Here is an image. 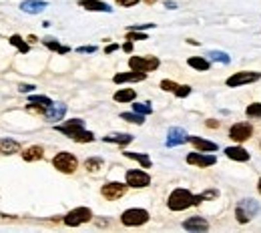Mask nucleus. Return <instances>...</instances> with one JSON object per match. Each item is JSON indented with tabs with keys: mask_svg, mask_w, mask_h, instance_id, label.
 Instances as JSON below:
<instances>
[{
	"mask_svg": "<svg viewBox=\"0 0 261 233\" xmlns=\"http://www.w3.org/2000/svg\"><path fill=\"white\" fill-rule=\"evenodd\" d=\"M225 155L229 159H233V161H239V163H245V161H249V151H245L243 147H227L225 149Z\"/></svg>",
	"mask_w": 261,
	"mask_h": 233,
	"instance_id": "aec40b11",
	"label": "nucleus"
},
{
	"mask_svg": "<svg viewBox=\"0 0 261 233\" xmlns=\"http://www.w3.org/2000/svg\"><path fill=\"white\" fill-rule=\"evenodd\" d=\"M207 56H209V61H215V63H223V65H229L231 63L229 54L227 52H221V50H209Z\"/></svg>",
	"mask_w": 261,
	"mask_h": 233,
	"instance_id": "cd10ccee",
	"label": "nucleus"
},
{
	"mask_svg": "<svg viewBox=\"0 0 261 233\" xmlns=\"http://www.w3.org/2000/svg\"><path fill=\"white\" fill-rule=\"evenodd\" d=\"M177 83H173V81H161V89L163 91H171V93H175L177 91Z\"/></svg>",
	"mask_w": 261,
	"mask_h": 233,
	"instance_id": "4c0bfd02",
	"label": "nucleus"
},
{
	"mask_svg": "<svg viewBox=\"0 0 261 233\" xmlns=\"http://www.w3.org/2000/svg\"><path fill=\"white\" fill-rule=\"evenodd\" d=\"M127 185L135 187V189H145L151 185V175L141 169H130V171H127Z\"/></svg>",
	"mask_w": 261,
	"mask_h": 233,
	"instance_id": "1a4fd4ad",
	"label": "nucleus"
},
{
	"mask_svg": "<svg viewBox=\"0 0 261 233\" xmlns=\"http://www.w3.org/2000/svg\"><path fill=\"white\" fill-rule=\"evenodd\" d=\"M141 0H117V4L119 6H125V8H129V6H135V4H139Z\"/></svg>",
	"mask_w": 261,
	"mask_h": 233,
	"instance_id": "58836bf2",
	"label": "nucleus"
},
{
	"mask_svg": "<svg viewBox=\"0 0 261 233\" xmlns=\"http://www.w3.org/2000/svg\"><path fill=\"white\" fill-rule=\"evenodd\" d=\"M217 195H219V191H215V189H211V191H205V193H201V195H195V205H199L201 201H205V199H215Z\"/></svg>",
	"mask_w": 261,
	"mask_h": 233,
	"instance_id": "f704fd0d",
	"label": "nucleus"
},
{
	"mask_svg": "<svg viewBox=\"0 0 261 233\" xmlns=\"http://www.w3.org/2000/svg\"><path fill=\"white\" fill-rule=\"evenodd\" d=\"M84 167L89 171H98L100 167H103V159L100 157H93V159H86L84 161Z\"/></svg>",
	"mask_w": 261,
	"mask_h": 233,
	"instance_id": "473e14b6",
	"label": "nucleus"
},
{
	"mask_svg": "<svg viewBox=\"0 0 261 233\" xmlns=\"http://www.w3.org/2000/svg\"><path fill=\"white\" fill-rule=\"evenodd\" d=\"M189 143L193 145L195 149L199 151H207V153H213L219 149V145L213 143V141H207V139H201V137H189Z\"/></svg>",
	"mask_w": 261,
	"mask_h": 233,
	"instance_id": "6ab92c4d",
	"label": "nucleus"
},
{
	"mask_svg": "<svg viewBox=\"0 0 261 233\" xmlns=\"http://www.w3.org/2000/svg\"><path fill=\"white\" fill-rule=\"evenodd\" d=\"M65 115H66V105L65 103H52L50 107L45 109V116H47V121H50V123L63 121Z\"/></svg>",
	"mask_w": 261,
	"mask_h": 233,
	"instance_id": "dca6fc26",
	"label": "nucleus"
},
{
	"mask_svg": "<svg viewBox=\"0 0 261 233\" xmlns=\"http://www.w3.org/2000/svg\"><path fill=\"white\" fill-rule=\"evenodd\" d=\"M167 205L171 211H183L187 207L195 205V195L189 191V189H175L169 199H167Z\"/></svg>",
	"mask_w": 261,
	"mask_h": 233,
	"instance_id": "f03ea898",
	"label": "nucleus"
},
{
	"mask_svg": "<svg viewBox=\"0 0 261 233\" xmlns=\"http://www.w3.org/2000/svg\"><path fill=\"white\" fill-rule=\"evenodd\" d=\"M105 143H117V145H129V143H133V135H129V133H111L107 137H103Z\"/></svg>",
	"mask_w": 261,
	"mask_h": 233,
	"instance_id": "5701e85b",
	"label": "nucleus"
},
{
	"mask_svg": "<svg viewBox=\"0 0 261 233\" xmlns=\"http://www.w3.org/2000/svg\"><path fill=\"white\" fill-rule=\"evenodd\" d=\"M10 45H12V47H16V49H18L20 52H28V50H31V47H28L26 42L22 40V36H18V34L10 36Z\"/></svg>",
	"mask_w": 261,
	"mask_h": 233,
	"instance_id": "c756f323",
	"label": "nucleus"
},
{
	"mask_svg": "<svg viewBox=\"0 0 261 233\" xmlns=\"http://www.w3.org/2000/svg\"><path fill=\"white\" fill-rule=\"evenodd\" d=\"M125 157H129V159H135V161H139L145 169H149L151 167V159L147 157V155H143V153H133V151H125Z\"/></svg>",
	"mask_w": 261,
	"mask_h": 233,
	"instance_id": "bb28decb",
	"label": "nucleus"
},
{
	"mask_svg": "<svg viewBox=\"0 0 261 233\" xmlns=\"http://www.w3.org/2000/svg\"><path fill=\"white\" fill-rule=\"evenodd\" d=\"M257 189H259V193H261V179L257 181Z\"/></svg>",
	"mask_w": 261,
	"mask_h": 233,
	"instance_id": "a18cd8bd",
	"label": "nucleus"
},
{
	"mask_svg": "<svg viewBox=\"0 0 261 233\" xmlns=\"http://www.w3.org/2000/svg\"><path fill=\"white\" fill-rule=\"evenodd\" d=\"M47 6L49 4L45 2V0H24V2L20 4V10L26 12V14H40Z\"/></svg>",
	"mask_w": 261,
	"mask_h": 233,
	"instance_id": "f3484780",
	"label": "nucleus"
},
{
	"mask_svg": "<svg viewBox=\"0 0 261 233\" xmlns=\"http://www.w3.org/2000/svg\"><path fill=\"white\" fill-rule=\"evenodd\" d=\"M113 99L117 100V103H130V100H135V99H137V93H135L133 89H121V91L114 93Z\"/></svg>",
	"mask_w": 261,
	"mask_h": 233,
	"instance_id": "b1692460",
	"label": "nucleus"
},
{
	"mask_svg": "<svg viewBox=\"0 0 261 233\" xmlns=\"http://www.w3.org/2000/svg\"><path fill=\"white\" fill-rule=\"evenodd\" d=\"M187 65H189L191 68H195V70H209V67H211V63L207 61V58H203V56H191L189 61H187Z\"/></svg>",
	"mask_w": 261,
	"mask_h": 233,
	"instance_id": "393cba45",
	"label": "nucleus"
},
{
	"mask_svg": "<svg viewBox=\"0 0 261 233\" xmlns=\"http://www.w3.org/2000/svg\"><path fill=\"white\" fill-rule=\"evenodd\" d=\"M251 135H253L251 123H235L233 127L229 129V137L233 139L235 143H245L247 139H251Z\"/></svg>",
	"mask_w": 261,
	"mask_h": 233,
	"instance_id": "9d476101",
	"label": "nucleus"
},
{
	"mask_svg": "<svg viewBox=\"0 0 261 233\" xmlns=\"http://www.w3.org/2000/svg\"><path fill=\"white\" fill-rule=\"evenodd\" d=\"M145 2H149V4H151V2H157V0H145Z\"/></svg>",
	"mask_w": 261,
	"mask_h": 233,
	"instance_id": "49530a36",
	"label": "nucleus"
},
{
	"mask_svg": "<svg viewBox=\"0 0 261 233\" xmlns=\"http://www.w3.org/2000/svg\"><path fill=\"white\" fill-rule=\"evenodd\" d=\"M133 111L135 113H141V115H151L153 113V107H151V103H135L133 105Z\"/></svg>",
	"mask_w": 261,
	"mask_h": 233,
	"instance_id": "72a5a7b5",
	"label": "nucleus"
},
{
	"mask_svg": "<svg viewBox=\"0 0 261 233\" xmlns=\"http://www.w3.org/2000/svg\"><path fill=\"white\" fill-rule=\"evenodd\" d=\"M187 141H189V135H187L185 129H181V127H171V129L167 131V141H165L167 147H177V145H183V143H187Z\"/></svg>",
	"mask_w": 261,
	"mask_h": 233,
	"instance_id": "ddd939ff",
	"label": "nucleus"
},
{
	"mask_svg": "<svg viewBox=\"0 0 261 233\" xmlns=\"http://www.w3.org/2000/svg\"><path fill=\"white\" fill-rule=\"evenodd\" d=\"M259 211H261L259 201L249 199V197L241 199L237 205H235V217H237V221H239V223H247V221H251L253 217L259 215Z\"/></svg>",
	"mask_w": 261,
	"mask_h": 233,
	"instance_id": "7ed1b4c3",
	"label": "nucleus"
},
{
	"mask_svg": "<svg viewBox=\"0 0 261 233\" xmlns=\"http://www.w3.org/2000/svg\"><path fill=\"white\" fill-rule=\"evenodd\" d=\"M56 131H61V133H65L68 139L77 141V143H93L95 141V135L84 129V121H81V119H72V121H66L65 125H56Z\"/></svg>",
	"mask_w": 261,
	"mask_h": 233,
	"instance_id": "f257e3e1",
	"label": "nucleus"
},
{
	"mask_svg": "<svg viewBox=\"0 0 261 233\" xmlns=\"http://www.w3.org/2000/svg\"><path fill=\"white\" fill-rule=\"evenodd\" d=\"M147 79V72H141V70H133L130 68L129 72H119V75H114L113 81L121 84V83H139V81H145Z\"/></svg>",
	"mask_w": 261,
	"mask_h": 233,
	"instance_id": "2eb2a0df",
	"label": "nucleus"
},
{
	"mask_svg": "<svg viewBox=\"0 0 261 233\" xmlns=\"http://www.w3.org/2000/svg\"><path fill=\"white\" fill-rule=\"evenodd\" d=\"M52 165H54V169H59L61 173L70 175V173H75V171H77L79 161H77V157L72 155V153L63 151V153H59V155H54V159H52Z\"/></svg>",
	"mask_w": 261,
	"mask_h": 233,
	"instance_id": "20e7f679",
	"label": "nucleus"
},
{
	"mask_svg": "<svg viewBox=\"0 0 261 233\" xmlns=\"http://www.w3.org/2000/svg\"><path fill=\"white\" fill-rule=\"evenodd\" d=\"M20 151V143L14 139H2L0 141V153L2 155H14Z\"/></svg>",
	"mask_w": 261,
	"mask_h": 233,
	"instance_id": "412c9836",
	"label": "nucleus"
},
{
	"mask_svg": "<svg viewBox=\"0 0 261 233\" xmlns=\"http://www.w3.org/2000/svg\"><path fill=\"white\" fill-rule=\"evenodd\" d=\"M79 6L91 12H113V8L107 2H100V0H79Z\"/></svg>",
	"mask_w": 261,
	"mask_h": 233,
	"instance_id": "a211bd4d",
	"label": "nucleus"
},
{
	"mask_svg": "<svg viewBox=\"0 0 261 233\" xmlns=\"http://www.w3.org/2000/svg\"><path fill=\"white\" fill-rule=\"evenodd\" d=\"M127 40H147V34H143V33H139V31H129L127 33Z\"/></svg>",
	"mask_w": 261,
	"mask_h": 233,
	"instance_id": "c9c22d12",
	"label": "nucleus"
},
{
	"mask_svg": "<svg viewBox=\"0 0 261 233\" xmlns=\"http://www.w3.org/2000/svg\"><path fill=\"white\" fill-rule=\"evenodd\" d=\"M121 119L129 121V123H135V125H143V123H145V115L133 111V113H123V115H121Z\"/></svg>",
	"mask_w": 261,
	"mask_h": 233,
	"instance_id": "c85d7f7f",
	"label": "nucleus"
},
{
	"mask_svg": "<svg viewBox=\"0 0 261 233\" xmlns=\"http://www.w3.org/2000/svg\"><path fill=\"white\" fill-rule=\"evenodd\" d=\"M175 95H177L179 99H183V97H189V95H191V86H189V84H183V86H177V91H175Z\"/></svg>",
	"mask_w": 261,
	"mask_h": 233,
	"instance_id": "e433bc0d",
	"label": "nucleus"
},
{
	"mask_svg": "<svg viewBox=\"0 0 261 233\" xmlns=\"http://www.w3.org/2000/svg\"><path fill=\"white\" fill-rule=\"evenodd\" d=\"M249 119H261V103H251L247 109H245Z\"/></svg>",
	"mask_w": 261,
	"mask_h": 233,
	"instance_id": "2f4dec72",
	"label": "nucleus"
},
{
	"mask_svg": "<svg viewBox=\"0 0 261 233\" xmlns=\"http://www.w3.org/2000/svg\"><path fill=\"white\" fill-rule=\"evenodd\" d=\"M42 42H45V47H49L50 50H56V52H61V54L70 52V49H68V47H63V45H61V42L56 40V38H45Z\"/></svg>",
	"mask_w": 261,
	"mask_h": 233,
	"instance_id": "a878e982",
	"label": "nucleus"
},
{
	"mask_svg": "<svg viewBox=\"0 0 261 233\" xmlns=\"http://www.w3.org/2000/svg\"><path fill=\"white\" fill-rule=\"evenodd\" d=\"M33 89H36L34 84H20V86H18V91H20V93H31Z\"/></svg>",
	"mask_w": 261,
	"mask_h": 233,
	"instance_id": "ea45409f",
	"label": "nucleus"
},
{
	"mask_svg": "<svg viewBox=\"0 0 261 233\" xmlns=\"http://www.w3.org/2000/svg\"><path fill=\"white\" fill-rule=\"evenodd\" d=\"M93 219V211L89 207H77V209H72L66 213L65 217V223L68 227H77V225H82L86 221H91Z\"/></svg>",
	"mask_w": 261,
	"mask_h": 233,
	"instance_id": "0eeeda50",
	"label": "nucleus"
},
{
	"mask_svg": "<svg viewBox=\"0 0 261 233\" xmlns=\"http://www.w3.org/2000/svg\"><path fill=\"white\" fill-rule=\"evenodd\" d=\"M121 221H123V225H127V227L143 225V223L149 221V211H147V209H139V207L127 209V211H123V215H121Z\"/></svg>",
	"mask_w": 261,
	"mask_h": 233,
	"instance_id": "39448f33",
	"label": "nucleus"
},
{
	"mask_svg": "<svg viewBox=\"0 0 261 233\" xmlns=\"http://www.w3.org/2000/svg\"><path fill=\"white\" fill-rule=\"evenodd\" d=\"M165 6H167L169 10H175V8H177V4H175V2H165Z\"/></svg>",
	"mask_w": 261,
	"mask_h": 233,
	"instance_id": "c03bdc74",
	"label": "nucleus"
},
{
	"mask_svg": "<svg viewBox=\"0 0 261 233\" xmlns=\"http://www.w3.org/2000/svg\"><path fill=\"white\" fill-rule=\"evenodd\" d=\"M77 52H82V54L89 52L91 54V52H97V47H81V49H77Z\"/></svg>",
	"mask_w": 261,
	"mask_h": 233,
	"instance_id": "a19ab883",
	"label": "nucleus"
},
{
	"mask_svg": "<svg viewBox=\"0 0 261 233\" xmlns=\"http://www.w3.org/2000/svg\"><path fill=\"white\" fill-rule=\"evenodd\" d=\"M123 50H125V52H130V50H133V40L125 42V45H123Z\"/></svg>",
	"mask_w": 261,
	"mask_h": 233,
	"instance_id": "79ce46f5",
	"label": "nucleus"
},
{
	"mask_svg": "<svg viewBox=\"0 0 261 233\" xmlns=\"http://www.w3.org/2000/svg\"><path fill=\"white\" fill-rule=\"evenodd\" d=\"M259 79H261V72H257V70H241V72L231 75L225 83H227V86H243V84L257 83Z\"/></svg>",
	"mask_w": 261,
	"mask_h": 233,
	"instance_id": "6e6552de",
	"label": "nucleus"
},
{
	"mask_svg": "<svg viewBox=\"0 0 261 233\" xmlns=\"http://www.w3.org/2000/svg\"><path fill=\"white\" fill-rule=\"evenodd\" d=\"M187 163L189 165H197V167H211L217 163V157L209 155L207 151H199V153H189L187 155Z\"/></svg>",
	"mask_w": 261,
	"mask_h": 233,
	"instance_id": "f8f14e48",
	"label": "nucleus"
},
{
	"mask_svg": "<svg viewBox=\"0 0 261 233\" xmlns=\"http://www.w3.org/2000/svg\"><path fill=\"white\" fill-rule=\"evenodd\" d=\"M183 229H187V231H193V233L207 231V229H209V221L205 219V217L195 215V217H189V219H185V221H183Z\"/></svg>",
	"mask_w": 261,
	"mask_h": 233,
	"instance_id": "4468645a",
	"label": "nucleus"
},
{
	"mask_svg": "<svg viewBox=\"0 0 261 233\" xmlns=\"http://www.w3.org/2000/svg\"><path fill=\"white\" fill-rule=\"evenodd\" d=\"M100 193H103V197L109 199V201H117V199H121L127 193V185H123L119 181H111V183L103 185Z\"/></svg>",
	"mask_w": 261,
	"mask_h": 233,
	"instance_id": "9b49d317",
	"label": "nucleus"
},
{
	"mask_svg": "<svg viewBox=\"0 0 261 233\" xmlns=\"http://www.w3.org/2000/svg\"><path fill=\"white\" fill-rule=\"evenodd\" d=\"M28 100H31L33 105H40V107H45V109L52 105V100H50L49 97H45V95H33V97L28 99Z\"/></svg>",
	"mask_w": 261,
	"mask_h": 233,
	"instance_id": "7c9ffc66",
	"label": "nucleus"
},
{
	"mask_svg": "<svg viewBox=\"0 0 261 233\" xmlns=\"http://www.w3.org/2000/svg\"><path fill=\"white\" fill-rule=\"evenodd\" d=\"M117 49H119V45H109V47L105 49V52H107V54H111V52H114Z\"/></svg>",
	"mask_w": 261,
	"mask_h": 233,
	"instance_id": "37998d69",
	"label": "nucleus"
},
{
	"mask_svg": "<svg viewBox=\"0 0 261 233\" xmlns=\"http://www.w3.org/2000/svg\"><path fill=\"white\" fill-rule=\"evenodd\" d=\"M159 65L161 63H159L157 56H130L129 58V67L133 70H141V72H151Z\"/></svg>",
	"mask_w": 261,
	"mask_h": 233,
	"instance_id": "423d86ee",
	"label": "nucleus"
},
{
	"mask_svg": "<svg viewBox=\"0 0 261 233\" xmlns=\"http://www.w3.org/2000/svg\"><path fill=\"white\" fill-rule=\"evenodd\" d=\"M20 155H22L24 161H38V159L45 157V151H42V147H38V145H33V147L24 149Z\"/></svg>",
	"mask_w": 261,
	"mask_h": 233,
	"instance_id": "4be33fe9",
	"label": "nucleus"
}]
</instances>
